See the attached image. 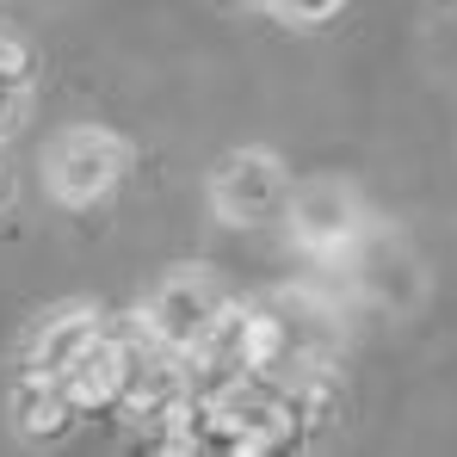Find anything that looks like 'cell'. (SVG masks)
Returning a JSON list of instances; mask_svg holds the SVG:
<instances>
[{
	"instance_id": "6",
	"label": "cell",
	"mask_w": 457,
	"mask_h": 457,
	"mask_svg": "<svg viewBox=\"0 0 457 457\" xmlns=\"http://www.w3.org/2000/svg\"><path fill=\"white\" fill-rule=\"evenodd\" d=\"M204 192H211L217 223L253 228V223H266V217L285 211V198H291V167H285V154H272V149H235L211 167V186H204Z\"/></svg>"
},
{
	"instance_id": "5",
	"label": "cell",
	"mask_w": 457,
	"mask_h": 457,
	"mask_svg": "<svg viewBox=\"0 0 457 457\" xmlns=\"http://www.w3.org/2000/svg\"><path fill=\"white\" fill-rule=\"evenodd\" d=\"M365 198L346 173H309L303 186H291L285 198V228H291V247H303L309 260L321 266H340L346 247L365 235Z\"/></svg>"
},
{
	"instance_id": "14",
	"label": "cell",
	"mask_w": 457,
	"mask_h": 457,
	"mask_svg": "<svg viewBox=\"0 0 457 457\" xmlns=\"http://www.w3.org/2000/svg\"><path fill=\"white\" fill-rule=\"evenodd\" d=\"M12 198V179H6V161H0V204Z\"/></svg>"
},
{
	"instance_id": "1",
	"label": "cell",
	"mask_w": 457,
	"mask_h": 457,
	"mask_svg": "<svg viewBox=\"0 0 457 457\" xmlns=\"http://www.w3.org/2000/svg\"><path fill=\"white\" fill-rule=\"evenodd\" d=\"M346 285H353V297L359 303H371L378 315H420L427 303V291H433V272H427V260L414 253V241L402 235V228L389 223H365V235L346 247Z\"/></svg>"
},
{
	"instance_id": "8",
	"label": "cell",
	"mask_w": 457,
	"mask_h": 457,
	"mask_svg": "<svg viewBox=\"0 0 457 457\" xmlns=\"http://www.w3.org/2000/svg\"><path fill=\"white\" fill-rule=\"evenodd\" d=\"M99 328H105V321H99V309H93V303L50 309V315L37 321L31 346H25V371H37V378H62V371L75 365V353L99 334Z\"/></svg>"
},
{
	"instance_id": "10",
	"label": "cell",
	"mask_w": 457,
	"mask_h": 457,
	"mask_svg": "<svg viewBox=\"0 0 457 457\" xmlns=\"http://www.w3.org/2000/svg\"><path fill=\"white\" fill-rule=\"evenodd\" d=\"M266 12H272L278 25H291V31H315V25L340 19L346 0H266Z\"/></svg>"
},
{
	"instance_id": "11",
	"label": "cell",
	"mask_w": 457,
	"mask_h": 457,
	"mask_svg": "<svg viewBox=\"0 0 457 457\" xmlns=\"http://www.w3.org/2000/svg\"><path fill=\"white\" fill-rule=\"evenodd\" d=\"M25 118H31V75H6L0 69V143L19 137Z\"/></svg>"
},
{
	"instance_id": "2",
	"label": "cell",
	"mask_w": 457,
	"mask_h": 457,
	"mask_svg": "<svg viewBox=\"0 0 457 457\" xmlns=\"http://www.w3.org/2000/svg\"><path fill=\"white\" fill-rule=\"evenodd\" d=\"M228 309H235V291L223 285V272H217V266L186 260V266L161 272V285H154L149 309H143V328H149L167 353L198 359V346H204V340L223 328Z\"/></svg>"
},
{
	"instance_id": "12",
	"label": "cell",
	"mask_w": 457,
	"mask_h": 457,
	"mask_svg": "<svg viewBox=\"0 0 457 457\" xmlns=\"http://www.w3.org/2000/svg\"><path fill=\"white\" fill-rule=\"evenodd\" d=\"M0 69H6V75H31V50H25L12 31H0Z\"/></svg>"
},
{
	"instance_id": "4",
	"label": "cell",
	"mask_w": 457,
	"mask_h": 457,
	"mask_svg": "<svg viewBox=\"0 0 457 457\" xmlns=\"http://www.w3.org/2000/svg\"><path fill=\"white\" fill-rule=\"evenodd\" d=\"M204 420L235 452H272V445L297 439V402L285 395V383L260 378V371H235L217 383L204 395Z\"/></svg>"
},
{
	"instance_id": "7",
	"label": "cell",
	"mask_w": 457,
	"mask_h": 457,
	"mask_svg": "<svg viewBox=\"0 0 457 457\" xmlns=\"http://www.w3.org/2000/svg\"><path fill=\"white\" fill-rule=\"evenodd\" d=\"M124 383H130V334H112L99 328L87 346L75 353V365L62 371V389L75 408H118L124 402Z\"/></svg>"
},
{
	"instance_id": "3",
	"label": "cell",
	"mask_w": 457,
	"mask_h": 457,
	"mask_svg": "<svg viewBox=\"0 0 457 457\" xmlns=\"http://www.w3.org/2000/svg\"><path fill=\"white\" fill-rule=\"evenodd\" d=\"M130 161H137V149L118 130H105V124H69L44 149V192L56 204H69V211L105 204L130 179Z\"/></svg>"
},
{
	"instance_id": "13",
	"label": "cell",
	"mask_w": 457,
	"mask_h": 457,
	"mask_svg": "<svg viewBox=\"0 0 457 457\" xmlns=\"http://www.w3.org/2000/svg\"><path fill=\"white\" fill-rule=\"evenodd\" d=\"M228 12H266V0H223Z\"/></svg>"
},
{
	"instance_id": "9",
	"label": "cell",
	"mask_w": 457,
	"mask_h": 457,
	"mask_svg": "<svg viewBox=\"0 0 457 457\" xmlns=\"http://www.w3.org/2000/svg\"><path fill=\"white\" fill-rule=\"evenodd\" d=\"M6 414H12V427H19L25 439H62L80 408L69 402L62 378H37V371H25L19 389H12V402H6Z\"/></svg>"
}]
</instances>
